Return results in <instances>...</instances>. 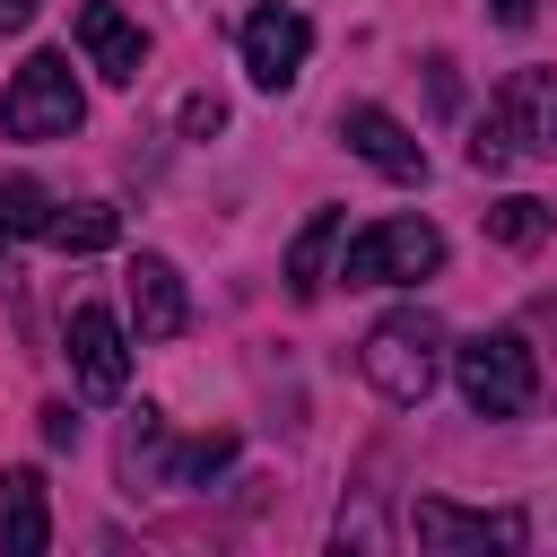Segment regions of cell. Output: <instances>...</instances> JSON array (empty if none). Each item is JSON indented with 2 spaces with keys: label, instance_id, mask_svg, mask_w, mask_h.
Here are the masks:
<instances>
[{
  "label": "cell",
  "instance_id": "cell-2",
  "mask_svg": "<svg viewBox=\"0 0 557 557\" xmlns=\"http://www.w3.org/2000/svg\"><path fill=\"white\" fill-rule=\"evenodd\" d=\"M357 366H366V383H374L392 409H418V400L435 392V374H444V322H435L426 305H400V313H383V322L366 331Z\"/></svg>",
  "mask_w": 557,
  "mask_h": 557
},
{
  "label": "cell",
  "instance_id": "cell-21",
  "mask_svg": "<svg viewBox=\"0 0 557 557\" xmlns=\"http://www.w3.org/2000/svg\"><path fill=\"white\" fill-rule=\"evenodd\" d=\"M540 17V0H496V26H531Z\"/></svg>",
  "mask_w": 557,
  "mask_h": 557
},
{
  "label": "cell",
  "instance_id": "cell-4",
  "mask_svg": "<svg viewBox=\"0 0 557 557\" xmlns=\"http://www.w3.org/2000/svg\"><path fill=\"white\" fill-rule=\"evenodd\" d=\"M78 113H87V96H78V78H70L61 52H35V61L9 78V96H0V131H9V139H70Z\"/></svg>",
  "mask_w": 557,
  "mask_h": 557
},
{
  "label": "cell",
  "instance_id": "cell-17",
  "mask_svg": "<svg viewBox=\"0 0 557 557\" xmlns=\"http://www.w3.org/2000/svg\"><path fill=\"white\" fill-rule=\"evenodd\" d=\"M226 461H235V435H200V444L174 453V479H209V470H226Z\"/></svg>",
  "mask_w": 557,
  "mask_h": 557
},
{
  "label": "cell",
  "instance_id": "cell-10",
  "mask_svg": "<svg viewBox=\"0 0 557 557\" xmlns=\"http://www.w3.org/2000/svg\"><path fill=\"white\" fill-rule=\"evenodd\" d=\"M78 44H87V61L113 78V87H139V61H148V35L113 9V0H87L78 9Z\"/></svg>",
  "mask_w": 557,
  "mask_h": 557
},
{
  "label": "cell",
  "instance_id": "cell-12",
  "mask_svg": "<svg viewBox=\"0 0 557 557\" xmlns=\"http://www.w3.org/2000/svg\"><path fill=\"white\" fill-rule=\"evenodd\" d=\"M0 548H9V557H44V548H52L44 470H0Z\"/></svg>",
  "mask_w": 557,
  "mask_h": 557
},
{
  "label": "cell",
  "instance_id": "cell-7",
  "mask_svg": "<svg viewBox=\"0 0 557 557\" xmlns=\"http://www.w3.org/2000/svg\"><path fill=\"white\" fill-rule=\"evenodd\" d=\"M70 366H78V392H87V400H122L131 348H122V322H113L104 305H78V313H70Z\"/></svg>",
  "mask_w": 557,
  "mask_h": 557
},
{
  "label": "cell",
  "instance_id": "cell-16",
  "mask_svg": "<svg viewBox=\"0 0 557 557\" xmlns=\"http://www.w3.org/2000/svg\"><path fill=\"white\" fill-rule=\"evenodd\" d=\"M44 226H52V191L26 183V174H9L0 183V235H44Z\"/></svg>",
  "mask_w": 557,
  "mask_h": 557
},
{
  "label": "cell",
  "instance_id": "cell-9",
  "mask_svg": "<svg viewBox=\"0 0 557 557\" xmlns=\"http://www.w3.org/2000/svg\"><path fill=\"white\" fill-rule=\"evenodd\" d=\"M339 139H348L374 174H392V183H426V148H418L383 104H348V113H339Z\"/></svg>",
  "mask_w": 557,
  "mask_h": 557
},
{
  "label": "cell",
  "instance_id": "cell-15",
  "mask_svg": "<svg viewBox=\"0 0 557 557\" xmlns=\"http://www.w3.org/2000/svg\"><path fill=\"white\" fill-rule=\"evenodd\" d=\"M548 226H557V218H548V200H531V191H505V200L487 209V235H496V244H513V252L548 244Z\"/></svg>",
  "mask_w": 557,
  "mask_h": 557
},
{
  "label": "cell",
  "instance_id": "cell-8",
  "mask_svg": "<svg viewBox=\"0 0 557 557\" xmlns=\"http://www.w3.org/2000/svg\"><path fill=\"white\" fill-rule=\"evenodd\" d=\"M409 531H418V548H522V540H531L522 513H461V505H444V496H418Z\"/></svg>",
  "mask_w": 557,
  "mask_h": 557
},
{
  "label": "cell",
  "instance_id": "cell-1",
  "mask_svg": "<svg viewBox=\"0 0 557 557\" xmlns=\"http://www.w3.org/2000/svg\"><path fill=\"white\" fill-rule=\"evenodd\" d=\"M522 157H557V78L548 70H505L496 104L470 131V165L479 174H505Z\"/></svg>",
  "mask_w": 557,
  "mask_h": 557
},
{
  "label": "cell",
  "instance_id": "cell-18",
  "mask_svg": "<svg viewBox=\"0 0 557 557\" xmlns=\"http://www.w3.org/2000/svg\"><path fill=\"white\" fill-rule=\"evenodd\" d=\"M209 131H226V104L218 96H191L183 104V139H209Z\"/></svg>",
  "mask_w": 557,
  "mask_h": 557
},
{
  "label": "cell",
  "instance_id": "cell-14",
  "mask_svg": "<svg viewBox=\"0 0 557 557\" xmlns=\"http://www.w3.org/2000/svg\"><path fill=\"white\" fill-rule=\"evenodd\" d=\"M113 235H122V209H104V200L52 209V226H44V244H52V252H104Z\"/></svg>",
  "mask_w": 557,
  "mask_h": 557
},
{
  "label": "cell",
  "instance_id": "cell-6",
  "mask_svg": "<svg viewBox=\"0 0 557 557\" xmlns=\"http://www.w3.org/2000/svg\"><path fill=\"white\" fill-rule=\"evenodd\" d=\"M305 52H313V26H305V9H252L244 17V70H252V87H296V70H305Z\"/></svg>",
  "mask_w": 557,
  "mask_h": 557
},
{
  "label": "cell",
  "instance_id": "cell-13",
  "mask_svg": "<svg viewBox=\"0 0 557 557\" xmlns=\"http://www.w3.org/2000/svg\"><path fill=\"white\" fill-rule=\"evenodd\" d=\"M339 226H348L339 209H313L305 235L287 244V287H296V296H322V287H331V244H339Z\"/></svg>",
  "mask_w": 557,
  "mask_h": 557
},
{
  "label": "cell",
  "instance_id": "cell-11",
  "mask_svg": "<svg viewBox=\"0 0 557 557\" xmlns=\"http://www.w3.org/2000/svg\"><path fill=\"white\" fill-rule=\"evenodd\" d=\"M131 322H139V339H174L191 322V296H183V278H174L165 252H139L131 261Z\"/></svg>",
  "mask_w": 557,
  "mask_h": 557
},
{
  "label": "cell",
  "instance_id": "cell-20",
  "mask_svg": "<svg viewBox=\"0 0 557 557\" xmlns=\"http://www.w3.org/2000/svg\"><path fill=\"white\" fill-rule=\"evenodd\" d=\"M35 9H44V0H0V35H26V26H35Z\"/></svg>",
  "mask_w": 557,
  "mask_h": 557
},
{
  "label": "cell",
  "instance_id": "cell-3",
  "mask_svg": "<svg viewBox=\"0 0 557 557\" xmlns=\"http://www.w3.org/2000/svg\"><path fill=\"white\" fill-rule=\"evenodd\" d=\"M453 374H461V400L479 418H522L540 400V357L522 331H470L453 348Z\"/></svg>",
  "mask_w": 557,
  "mask_h": 557
},
{
  "label": "cell",
  "instance_id": "cell-22",
  "mask_svg": "<svg viewBox=\"0 0 557 557\" xmlns=\"http://www.w3.org/2000/svg\"><path fill=\"white\" fill-rule=\"evenodd\" d=\"M0 278H9V252H0Z\"/></svg>",
  "mask_w": 557,
  "mask_h": 557
},
{
  "label": "cell",
  "instance_id": "cell-5",
  "mask_svg": "<svg viewBox=\"0 0 557 557\" xmlns=\"http://www.w3.org/2000/svg\"><path fill=\"white\" fill-rule=\"evenodd\" d=\"M426 270H444V235L426 218H383V226L348 235V261H339L348 287H409Z\"/></svg>",
  "mask_w": 557,
  "mask_h": 557
},
{
  "label": "cell",
  "instance_id": "cell-19",
  "mask_svg": "<svg viewBox=\"0 0 557 557\" xmlns=\"http://www.w3.org/2000/svg\"><path fill=\"white\" fill-rule=\"evenodd\" d=\"M44 444H52V453H70V444H78V418H70V400H44Z\"/></svg>",
  "mask_w": 557,
  "mask_h": 557
}]
</instances>
